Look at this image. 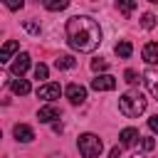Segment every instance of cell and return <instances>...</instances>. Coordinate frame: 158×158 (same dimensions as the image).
Wrapping results in <instances>:
<instances>
[{
	"label": "cell",
	"mask_w": 158,
	"mask_h": 158,
	"mask_svg": "<svg viewBox=\"0 0 158 158\" xmlns=\"http://www.w3.org/2000/svg\"><path fill=\"white\" fill-rule=\"evenodd\" d=\"M77 146H79V153L84 158H96L104 151V143H101V138L96 133H81L79 141H77Z\"/></svg>",
	"instance_id": "obj_3"
},
{
	"label": "cell",
	"mask_w": 158,
	"mask_h": 158,
	"mask_svg": "<svg viewBox=\"0 0 158 158\" xmlns=\"http://www.w3.org/2000/svg\"><path fill=\"white\" fill-rule=\"evenodd\" d=\"M118 111L123 116H128V118H138L146 111V96L141 91H126L118 99Z\"/></svg>",
	"instance_id": "obj_2"
},
{
	"label": "cell",
	"mask_w": 158,
	"mask_h": 158,
	"mask_svg": "<svg viewBox=\"0 0 158 158\" xmlns=\"http://www.w3.org/2000/svg\"><path fill=\"white\" fill-rule=\"evenodd\" d=\"M148 2H153V5H158V0H148Z\"/></svg>",
	"instance_id": "obj_28"
},
{
	"label": "cell",
	"mask_w": 158,
	"mask_h": 158,
	"mask_svg": "<svg viewBox=\"0 0 158 158\" xmlns=\"http://www.w3.org/2000/svg\"><path fill=\"white\" fill-rule=\"evenodd\" d=\"M138 148L148 153V151H153V148H156V141H153V138H141V141H138Z\"/></svg>",
	"instance_id": "obj_20"
},
{
	"label": "cell",
	"mask_w": 158,
	"mask_h": 158,
	"mask_svg": "<svg viewBox=\"0 0 158 158\" xmlns=\"http://www.w3.org/2000/svg\"><path fill=\"white\" fill-rule=\"evenodd\" d=\"M25 30H27L30 35H40V22H35V20H25Z\"/></svg>",
	"instance_id": "obj_21"
},
{
	"label": "cell",
	"mask_w": 158,
	"mask_h": 158,
	"mask_svg": "<svg viewBox=\"0 0 158 158\" xmlns=\"http://www.w3.org/2000/svg\"><path fill=\"white\" fill-rule=\"evenodd\" d=\"M12 133H15V138H17L20 143H30V141L35 138V131H32V128H30L27 123H15Z\"/></svg>",
	"instance_id": "obj_8"
},
{
	"label": "cell",
	"mask_w": 158,
	"mask_h": 158,
	"mask_svg": "<svg viewBox=\"0 0 158 158\" xmlns=\"http://www.w3.org/2000/svg\"><path fill=\"white\" fill-rule=\"evenodd\" d=\"M17 52V42L15 40H7L5 44H2V52H0V62L5 64V62H10V57Z\"/></svg>",
	"instance_id": "obj_14"
},
{
	"label": "cell",
	"mask_w": 158,
	"mask_h": 158,
	"mask_svg": "<svg viewBox=\"0 0 158 158\" xmlns=\"http://www.w3.org/2000/svg\"><path fill=\"white\" fill-rule=\"evenodd\" d=\"M141 27H143V30H153V27H156V15H153V12H143Z\"/></svg>",
	"instance_id": "obj_19"
},
{
	"label": "cell",
	"mask_w": 158,
	"mask_h": 158,
	"mask_svg": "<svg viewBox=\"0 0 158 158\" xmlns=\"http://www.w3.org/2000/svg\"><path fill=\"white\" fill-rule=\"evenodd\" d=\"M109 158H121V148H118V146H114V148H111V153H109Z\"/></svg>",
	"instance_id": "obj_27"
},
{
	"label": "cell",
	"mask_w": 158,
	"mask_h": 158,
	"mask_svg": "<svg viewBox=\"0 0 158 158\" xmlns=\"http://www.w3.org/2000/svg\"><path fill=\"white\" fill-rule=\"evenodd\" d=\"M59 94H62L59 84H42L37 89V99H44V101H54V99H59Z\"/></svg>",
	"instance_id": "obj_6"
},
{
	"label": "cell",
	"mask_w": 158,
	"mask_h": 158,
	"mask_svg": "<svg viewBox=\"0 0 158 158\" xmlns=\"http://www.w3.org/2000/svg\"><path fill=\"white\" fill-rule=\"evenodd\" d=\"M2 2H5L7 10H20V7L25 5V0H2Z\"/></svg>",
	"instance_id": "obj_25"
},
{
	"label": "cell",
	"mask_w": 158,
	"mask_h": 158,
	"mask_svg": "<svg viewBox=\"0 0 158 158\" xmlns=\"http://www.w3.org/2000/svg\"><path fill=\"white\" fill-rule=\"evenodd\" d=\"M143 81H146V86H148V91L158 99V72L156 69H148V72H143Z\"/></svg>",
	"instance_id": "obj_11"
},
{
	"label": "cell",
	"mask_w": 158,
	"mask_h": 158,
	"mask_svg": "<svg viewBox=\"0 0 158 158\" xmlns=\"http://www.w3.org/2000/svg\"><path fill=\"white\" fill-rule=\"evenodd\" d=\"M114 52H116L121 59H128V57H131V52H133V47H131V42H128V40H123V42H118V44L114 47Z\"/></svg>",
	"instance_id": "obj_16"
},
{
	"label": "cell",
	"mask_w": 158,
	"mask_h": 158,
	"mask_svg": "<svg viewBox=\"0 0 158 158\" xmlns=\"http://www.w3.org/2000/svg\"><path fill=\"white\" fill-rule=\"evenodd\" d=\"M91 89H94V91H114V89H116V77H111V74H99L96 79H91Z\"/></svg>",
	"instance_id": "obj_4"
},
{
	"label": "cell",
	"mask_w": 158,
	"mask_h": 158,
	"mask_svg": "<svg viewBox=\"0 0 158 158\" xmlns=\"http://www.w3.org/2000/svg\"><path fill=\"white\" fill-rule=\"evenodd\" d=\"M67 40L77 52H94L101 44V27L89 15H74L67 20Z\"/></svg>",
	"instance_id": "obj_1"
},
{
	"label": "cell",
	"mask_w": 158,
	"mask_h": 158,
	"mask_svg": "<svg viewBox=\"0 0 158 158\" xmlns=\"http://www.w3.org/2000/svg\"><path fill=\"white\" fill-rule=\"evenodd\" d=\"M116 5H118V12L123 17H131V12L136 10V0H116Z\"/></svg>",
	"instance_id": "obj_17"
},
{
	"label": "cell",
	"mask_w": 158,
	"mask_h": 158,
	"mask_svg": "<svg viewBox=\"0 0 158 158\" xmlns=\"http://www.w3.org/2000/svg\"><path fill=\"white\" fill-rule=\"evenodd\" d=\"M148 126H151L153 133H158V116H151V118H148Z\"/></svg>",
	"instance_id": "obj_26"
},
{
	"label": "cell",
	"mask_w": 158,
	"mask_h": 158,
	"mask_svg": "<svg viewBox=\"0 0 158 158\" xmlns=\"http://www.w3.org/2000/svg\"><path fill=\"white\" fill-rule=\"evenodd\" d=\"M54 67H57V69H74V67H77V59H74L72 54H59V57L54 59Z\"/></svg>",
	"instance_id": "obj_15"
},
{
	"label": "cell",
	"mask_w": 158,
	"mask_h": 158,
	"mask_svg": "<svg viewBox=\"0 0 158 158\" xmlns=\"http://www.w3.org/2000/svg\"><path fill=\"white\" fill-rule=\"evenodd\" d=\"M69 5V0H44V7L49 10V12H59V10H64Z\"/></svg>",
	"instance_id": "obj_18"
},
{
	"label": "cell",
	"mask_w": 158,
	"mask_h": 158,
	"mask_svg": "<svg viewBox=\"0 0 158 158\" xmlns=\"http://www.w3.org/2000/svg\"><path fill=\"white\" fill-rule=\"evenodd\" d=\"M37 118H40L42 123H52L54 118H59V109L52 106V104H47V106H42V109L37 111Z\"/></svg>",
	"instance_id": "obj_9"
},
{
	"label": "cell",
	"mask_w": 158,
	"mask_h": 158,
	"mask_svg": "<svg viewBox=\"0 0 158 158\" xmlns=\"http://www.w3.org/2000/svg\"><path fill=\"white\" fill-rule=\"evenodd\" d=\"M91 69H94V72H106V69H109V62H106V59H94V62H91Z\"/></svg>",
	"instance_id": "obj_22"
},
{
	"label": "cell",
	"mask_w": 158,
	"mask_h": 158,
	"mask_svg": "<svg viewBox=\"0 0 158 158\" xmlns=\"http://www.w3.org/2000/svg\"><path fill=\"white\" fill-rule=\"evenodd\" d=\"M118 138H121V146H136V143L141 141V136H138L136 128H123V131L118 133Z\"/></svg>",
	"instance_id": "obj_12"
},
{
	"label": "cell",
	"mask_w": 158,
	"mask_h": 158,
	"mask_svg": "<svg viewBox=\"0 0 158 158\" xmlns=\"http://www.w3.org/2000/svg\"><path fill=\"white\" fill-rule=\"evenodd\" d=\"M143 59L148 62V64H158V42H148V44H143Z\"/></svg>",
	"instance_id": "obj_13"
},
{
	"label": "cell",
	"mask_w": 158,
	"mask_h": 158,
	"mask_svg": "<svg viewBox=\"0 0 158 158\" xmlns=\"http://www.w3.org/2000/svg\"><path fill=\"white\" fill-rule=\"evenodd\" d=\"M47 74H49V69L44 64H37L35 67V79H47Z\"/></svg>",
	"instance_id": "obj_24"
},
{
	"label": "cell",
	"mask_w": 158,
	"mask_h": 158,
	"mask_svg": "<svg viewBox=\"0 0 158 158\" xmlns=\"http://www.w3.org/2000/svg\"><path fill=\"white\" fill-rule=\"evenodd\" d=\"M10 89H12V94H17V96H25V94H30V81L27 79H22V77H15V79H10Z\"/></svg>",
	"instance_id": "obj_10"
},
{
	"label": "cell",
	"mask_w": 158,
	"mask_h": 158,
	"mask_svg": "<svg viewBox=\"0 0 158 158\" xmlns=\"http://www.w3.org/2000/svg\"><path fill=\"white\" fill-rule=\"evenodd\" d=\"M123 79H126L128 84H138V72H136V69H126V72H123Z\"/></svg>",
	"instance_id": "obj_23"
},
{
	"label": "cell",
	"mask_w": 158,
	"mask_h": 158,
	"mask_svg": "<svg viewBox=\"0 0 158 158\" xmlns=\"http://www.w3.org/2000/svg\"><path fill=\"white\" fill-rule=\"evenodd\" d=\"M27 69H30V54L27 52H20L15 57V62H12V67H10V74L12 77H22Z\"/></svg>",
	"instance_id": "obj_5"
},
{
	"label": "cell",
	"mask_w": 158,
	"mask_h": 158,
	"mask_svg": "<svg viewBox=\"0 0 158 158\" xmlns=\"http://www.w3.org/2000/svg\"><path fill=\"white\" fill-rule=\"evenodd\" d=\"M64 94H67V99H69L72 104H84V99H86V89H84L81 84H69V86L64 89Z\"/></svg>",
	"instance_id": "obj_7"
}]
</instances>
